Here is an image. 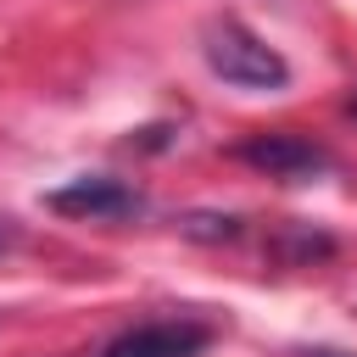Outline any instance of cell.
<instances>
[{
  "label": "cell",
  "mask_w": 357,
  "mask_h": 357,
  "mask_svg": "<svg viewBox=\"0 0 357 357\" xmlns=\"http://www.w3.org/2000/svg\"><path fill=\"white\" fill-rule=\"evenodd\" d=\"M201 56H206V67H212L223 84H234V89H284V84H290V61H284L262 33H251V28L234 22V17H212V22H206Z\"/></svg>",
  "instance_id": "1"
},
{
  "label": "cell",
  "mask_w": 357,
  "mask_h": 357,
  "mask_svg": "<svg viewBox=\"0 0 357 357\" xmlns=\"http://www.w3.org/2000/svg\"><path fill=\"white\" fill-rule=\"evenodd\" d=\"M206 340H212V329L195 318H156V324L123 329L100 357H201Z\"/></svg>",
  "instance_id": "2"
},
{
  "label": "cell",
  "mask_w": 357,
  "mask_h": 357,
  "mask_svg": "<svg viewBox=\"0 0 357 357\" xmlns=\"http://www.w3.org/2000/svg\"><path fill=\"white\" fill-rule=\"evenodd\" d=\"M234 156L245 167L273 173V178H318L329 167V151L312 145V139H301V134H251V139L234 145Z\"/></svg>",
  "instance_id": "3"
},
{
  "label": "cell",
  "mask_w": 357,
  "mask_h": 357,
  "mask_svg": "<svg viewBox=\"0 0 357 357\" xmlns=\"http://www.w3.org/2000/svg\"><path fill=\"white\" fill-rule=\"evenodd\" d=\"M45 206L67 212V218H123V212H139V195L123 178H73V184L50 190Z\"/></svg>",
  "instance_id": "4"
},
{
  "label": "cell",
  "mask_w": 357,
  "mask_h": 357,
  "mask_svg": "<svg viewBox=\"0 0 357 357\" xmlns=\"http://www.w3.org/2000/svg\"><path fill=\"white\" fill-rule=\"evenodd\" d=\"M301 357H351V351H301Z\"/></svg>",
  "instance_id": "5"
},
{
  "label": "cell",
  "mask_w": 357,
  "mask_h": 357,
  "mask_svg": "<svg viewBox=\"0 0 357 357\" xmlns=\"http://www.w3.org/2000/svg\"><path fill=\"white\" fill-rule=\"evenodd\" d=\"M346 112H351V117H357V95H351V100H346Z\"/></svg>",
  "instance_id": "6"
},
{
  "label": "cell",
  "mask_w": 357,
  "mask_h": 357,
  "mask_svg": "<svg viewBox=\"0 0 357 357\" xmlns=\"http://www.w3.org/2000/svg\"><path fill=\"white\" fill-rule=\"evenodd\" d=\"M0 245H6V234H0Z\"/></svg>",
  "instance_id": "7"
}]
</instances>
